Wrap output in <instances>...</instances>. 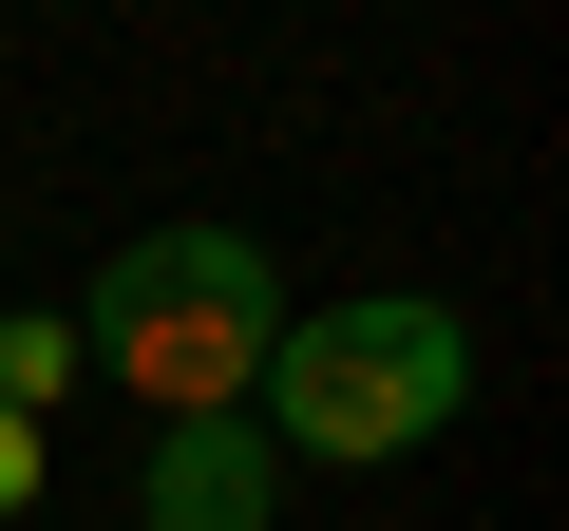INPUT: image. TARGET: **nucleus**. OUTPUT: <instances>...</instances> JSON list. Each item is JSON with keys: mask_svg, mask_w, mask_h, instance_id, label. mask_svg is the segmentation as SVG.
Here are the masks:
<instances>
[{"mask_svg": "<svg viewBox=\"0 0 569 531\" xmlns=\"http://www.w3.org/2000/svg\"><path fill=\"white\" fill-rule=\"evenodd\" d=\"M475 399V323L418 304V285H361V304H284L266 323V455H323V474H380V455H437Z\"/></svg>", "mask_w": 569, "mask_h": 531, "instance_id": "obj_1", "label": "nucleus"}, {"mask_svg": "<svg viewBox=\"0 0 569 531\" xmlns=\"http://www.w3.org/2000/svg\"><path fill=\"white\" fill-rule=\"evenodd\" d=\"M266 323H284V266L247 228H133L96 266V304H77V361H114L133 418H247Z\"/></svg>", "mask_w": 569, "mask_h": 531, "instance_id": "obj_2", "label": "nucleus"}, {"mask_svg": "<svg viewBox=\"0 0 569 531\" xmlns=\"http://www.w3.org/2000/svg\"><path fill=\"white\" fill-rule=\"evenodd\" d=\"M133 512H152V531H266V512H284V455H266V418H152V455H133Z\"/></svg>", "mask_w": 569, "mask_h": 531, "instance_id": "obj_3", "label": "nucleus"}, {"mask_svg": "<svg viewBox=\"0 0 569 531\" xmlns=\"http://www.w3.org/2000/svg\"><path fill=\"white\" fill-rule=\"evenodd\" d=\"M96 361H77V323L58 304H20V323H0V418H39V399H77Z\"/></svg>", "mask_w": 569, "mask_h": 531, "instance_id": "obj_4", "label": "nucleus"}, {"mask_svg": "<svg viewBox=\"0 0 569 531\" xmlns=\"http://www.w3.org/2000/svg\"><path fill=\"white\" fill-rule=\"evenodd\" d=\"M39 512V418H0V531Z\"/></svg>", "mask_w": 569, "mask_h": 531, "instance_id": "obj_5", "label": "nucleus"}]
</instances>
